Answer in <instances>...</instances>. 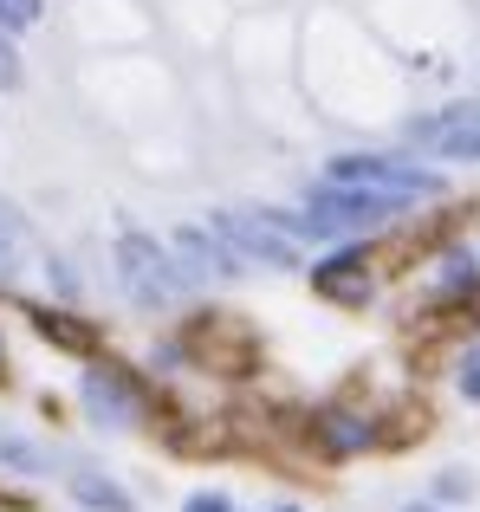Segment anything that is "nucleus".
<instances>
[{"mask_svg": "<svg viewBox=\"0 0 480 512\" xmlns=\"http://www.w3.org/2000/svg\"><path fill=\"white\" fill-rule=\"evenodd\" d=\"M403 143H416L435 163H480V117H474V104H448V111L409 117Z\"/></svg>", "mask_w": 480, "mask_h": 512, "instance_id": "5", "label": "nucleus"}, {"mask_svg": "<svg viewBox=\"0 0 480 512\" xmlns=\"http://www.w3.org/2000/svg\"><path fill=\"white\" fill-rule=\"evenodd\" d=\"M312 286L325 292V299H338V305H364L370 299V260H364V247H338L331 260H318L312 266Z\"/></svg>", "mask_w": 480, "mask_h": 512, "instance_id": "8", "label": "nucleus"}, {"mask_svg": "<svg viewBox=\"0 0 480 512\" xmlns=\"http://www.w3.org/2000/svg\"><path fill=\"white\" fill-rule=\"evenodd\" d=\"M169 247L182 253V266H189L195 279H240V273H247V260H240V253L215 234V227H182Z\"/></svg>", "mask_w": 480, "mask_h": 512, "instance_id": "7", "label": "nucleus"}, {"mask_svg": "<svg viewBox=\"0 0 480 512\" xmlns=\"http://www.w3.org/2000/svg\"><path fill=\"white\" fill-rule=\"evenodd\" d=\"M0 467H7V474L39 480V474H52V454L39 448V441H26V435H13V428H0Z\"/></svg>", "mask_w": 480, "mask_h": 512, "instance_id": "12", "label": "nucleus"}, {"mask_svg": "<svg viewBox=\"0 0 480 512\" xmlns=\"http://www.w3.org/2000/svg\"><path fill=\"white\" fill-rule=\"evenodd\" d=\"M403 512H442V506H403Z\"/></svg>", "mask_w": 480, "mask_h": 512, "instance_id": "18", "label": "nucleus"}, {"mask_svg": "<svg viewBox=\"0 0 480 512\" xmlns=\"http://www.w3.org/2000/svg\"><path fill=\"white\" fill-rule=\"evenodd\" d=\"M273 512H299V506H273Z\"/></svg>", "mask_w": 480, "mask_h": 512, "instance_id": "19", "label": "nucleus"}, {"mask_svg": "<svg viewBox=\"0 0 480 512\" xmlns=\"http://www.w3.org/2000/svg\"><path fill=\"white\" fill-rule=\"evenodd\" d=\"M208 227H215V234L228 240L247 266H273V273H299V266H305L299 260V240H292L266 208H215V214H208Z\"/></svg>", "mask_w": 480, "mask_h": 512, "instance_id": "3", "label": "nucleus"}, {"mask_svg": "<svg viewBox=\"0 0 480 512\" xmlns=\"http://www.w3.org/2000/svg\"><path fill=\"white\" fill-rule=\"evenodd\" d=\"M26 221H20V208L13 201H0V286H13L20 279V266H26Z\"/></svg>", "mask_w": 480, "mask_h": 512, "instance_id": "11", "label": "nucleus"}, {"mask_svg": "<svg viewBox=\"0 0 480 512\" xmlns=\"http://www.w3.org/2000/svg\"><path fill=\"white\" fill-rule=\"evenodd\" d=\"M20 85V52H13V39L0 33V91H13Z\"/></svg>", "mask_w": 480, "mask_h": 512, "instance_id": "16", "label": "nucleus"}, {"mask_svg": "<svg viewBox=\"0 0 480 512\" xmlns=\"http://www.w3.org/2000/svg\"><path fill=\"white\" fill-rule=\"evenodd\" d=\"M474 253H480V240H474Z\"/></svg>", "mask_w": 480, "mask_h": 512, "instance_id": "20", "label": "nucleus"}, {"mask_svg": "<svg viewBox=\"0 0 480 512\" xmlns=\"http://www.w3.org/2000/svg\"><path fill=\"white\" fill-rule=\"evenodd\" d=\"M65 487H72V500H78V506H91V512H137V500H130V493L117 487L111 474H98V467H78Z\"/></svg>", "mask_w": 480, "mask_h": 512, "instance_id": "10", "label": "nucleus"}, {"mask_svg": "<svg viewBox=\"0 0 480 512\" xmlns=\"http://www.w3.org/2000/svg\"><path fill=\"white\" fill-rule=\"evenodd\" d=\"M325 182L377 188V195H396V201H429V195H442V175H435V169L409 163V156H377V150L331 156V163H325Z\"/></svg>", "mask_w": 480, "mask_h": 512, "instance_id": "2", "label": "nucleus"}, {"mask_svg": "<svg viewBox=\"0 0 480 512\" xmlns=\"http://www.w3.org/2000/svg\"><path fill=\"white\" fill-rule=\"evenodd\" d=\"M117 286L143 305V312H163V305L189 299L195 273L182 266L176 247H163L156 234H117Z\"/></svg>", "mask_w": 480, "mask_h": 512, "instance_id": "1", "label": "nucleus"}, {"mask_svg": "<svg viewBox=\"0 0 480 512\" xmlns=\"http://www.w3.org/2000/svg\"><path fill=\"white\" fill-rule=\"evenodd\" d=\"M182 512H240L228 493H189V500H182Z\"/></svg>", "mask_w": 480, "mask_h": 512, "instance_id": "17", "label": "nucleus"}, {"mask_svg": "<svg viewBox=\"0 0 480 512\" xmlns=\"http://www.w3.org/2000/svg\"><path fill=\"white\" fill-rule=\"evenodd\" d=\"M455 389L468 402H480V350H468V357H461V370H455Z\"/></svg>", "mask_w": 480, "mask_h": 512, "instance_id": "15", "label": "nucleus"}, {"mask_svg": "<svg viewBox=\"0 0 480 512\" xmlns=\"http://www.w3.org/2000/svg\"><path fill=\"white\" fill-rule=\"evenodd\" d=\"M305 208L325 221V234L331 240H344V234H377V227H390L396 214L409 208V201H396V195H377V188H344V182H318V188H305Z\"/></svg>", "mask_w": 480, "mask_h": 512, "instance_id": "4", "label": "nucleus"}, {"mask_svg": "<svg viewBox=\"0 0 480 512\" xmlns=\"http://www.w3.org/2000/svg\"><path fill=\"white\" fill-rule=\"evenodd\" d=\"M312 435H318V448H325V454H357V448L377 441V428H370L364 415H351V409H325L312 422Z\"/></svg>", "mask_w": 480, "mask_h": 512, "instance_id": "9", "label": "nucleus"}, {"mask_svg": "<svg viewBox=\"0 0 480 512\" xmlns=\"http://www.w3.org/2000/svg\"><path fill=\"white\" fill-rule=\"evenodd\" d=\"M474 474H468V467H448V474H435V506H468L474 500Z\"/></svg>", "mask_w": 480, "mask_h": 512, "instance_id": "14", "label": "nucleus"}, {"mask_svg": "<svg viewBox=\"0 0 480 512\" xmlns=\"http://www.w3.org/2000/svg\"><path fill=\"white\" fill-rule=\"evenodd\" d=\"M78 402H85V415L98 428H137L143 422L137 383H130L124 370H111V363H91V370L78 376Z\"/></svg>", "mask_w": 480, "mask_h": 512, "instance_id": "6", "label": "nucleus"}, {"mask_svg": "<svg viewBox=\"0 0 480 512\" xmlns=\"http://www.w3.org/2000/svg\"><path fill=\"white\" fill-rule=\"evenodd\" d=\"M33 331H39V338H52L59 350H91V331L72 325L65 312H33Z\"/></svg>", "mask_w": 480, "mask_h": 512, "instance_id": "13", "label": "nucleus"}]
</instances>
